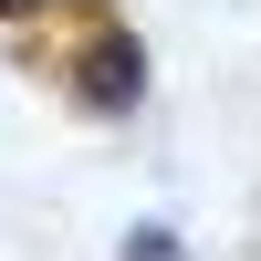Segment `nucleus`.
Returning a JSON list of instances; mask_svg holds the SVG:
<instances>
[{
    "mask_svg": "<svg viewBox=\"0 0 261 261\" xmlns=\"http://www.w3.org/2000/svg\"><path fill=\"white\" fill-rule=\"evenodd\" d=\"M73 94L94 105V115H125V105L146 94V53H136L125 32H94V42H84V73H73Z\"/></svg>",
    "mask_w": 261,
    "mask_h": 261,
    "instance_id": "f257e3e1",
    "label": "nucleus"
},
{
    "mask_svg": "<svg viewBox=\"0 0 261 261\" xmlns=\"http://www.w3.org/2000/svg\"><path fill=\"white\" fill-rule=\"evenodd\" d=\"M125 261H178V241H167V230H136V241H125Z\"/></svg>",
    "mask_w": 261,
    "mask_h": 261,
    "instance_id": "f03ea898",
    "label": "nucleus"
},
{
    "mask_svg": "<svg viewBox=\"0 0 261 261\" xmlns=\"http://www.w3.org/2000/svg\"><path fill=\"white\" fill-rule=\"evenodd\" d=\"M0 11H53V0H0Z\"/></svg>",
    "mask_w": 261,
    "mask_h": 261,
    "instance_id": "7ed1b4c3",
    "label": "nucleus"
}]
</instances>
